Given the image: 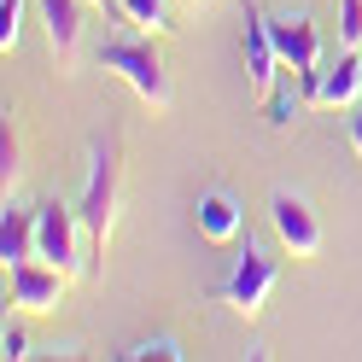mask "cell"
Returning <instances> with one entry per match:
<instances>
[{
    "label": "cell",
    "instance_id": "obj_6",
    "mask_svg": "<svg viewBox=\"0 0 362 362\" xmlns=\"http://www.w3.org/2000/svg\"><path fill=\"white\" fill-rule=\"evenodd\" d=\"M269 216H275V234H281V245L292 257H315V252H322V222H315L310 199L275 193V199H269Z\"/></svg>",
    "mask_w": 362,
    "mask_h": 362
},
{
    "label": "cell",
    "instance_id": "obj_5",
    "mask_svg": "<svg viewBox=\"0 0 362 362\" xmlns=\"http://www.w3.org/2000/svg\"><path fill=\"white\" fill-rule=\"evenodd\" d=\"M281 47H275V30H269V18L257 12V0H245V82H252V94H269V88L281 82Z\"/></svg>",
    "mask_w": 362,
    "mask_h": 362
},
{
    "label": "cell",
    "instance_id": "obj_4",
    "mask_svg": "<svg viewBox=\"0 0 362 362\" xmlns=\"http://www.w3.org/2000/svg\"><path fill=\"white\" fill-rule=\"evenodd\" d=\"M76 234H82L76 205H59V199H47V205L35 211V257H47V263H59V269H76V263H82Z\"/></svg>",
    "mask_w": 362,
    "mask_h": 362
},
{
    "label": "cell",
    "instance_id": "obj_21",
    "mask_svg": "<svg viewBox=\"0 0 362 362\" xmlns=\"http://www.w3.org/2000/svg\"><path fill=\"white\" fill-rule=\"evenodd\" d=\"M88 6H100V12H123V0H88Z\"/></svg>",
    "mask_w": 362,
    "mask_h": 362
},
{
    "label": "cell",
    "instance_id": "obj_12",
    "mask_svg": "<svg viewBox=\"0 0 362 362\" xmlns=\"http://www.w3.org/2000/svg\"><path fill=\"white\" fill-rule=\"evenodd\" d=\"M35 257V211H12L0 216V263H6V275L18 263H30Z\"/></svg>",
    "mask_w": 362,
    "mask_h": 362
},
{
    "label": "cell",
    "instance_id": "obj_18",
    "mask_svg": "<svg viewBox=\"0 0 362 362\" xmlns=\"http://www.w3.org/2000/svg\"><path fill=\"white\" fill-rule=\"evenodd\" d=\"M18 35H24V0H0V53H12Z\"/></svg>",
    "mask_w": 362,
    "mask_h": 362
},
{
    "label": "cell",
    "instance_id": "obj_14",
    "mask_svg": "<svg viewBox=\"0 0 362 362\" xmlns=\"http://www.w3.org/2000/svg\"><path fill=\"white\" fill-rule=\"evenodd\" d=\"M123 18H129V24H141V30H170V6H164V0H123Z\"/></svg>",
    "mask_w": 362,
    "mask_h": 362
},
{
    "label": "cell",
    "instance_id": "obj_8",
    "mask_svg": "<svg viewBox=\"0 0 362 362\" xmlns=\"http://www.w3.org/2000/svg\"><path fill=\"white\" fill-rule=\"evenodd\" d=\"M64 281H71V269H59V263H47V257H30V263L12 269V304L41 315V310H53V304L64 298Z\"/></svg>",
    "mask_w": 362,
    "mask_h": 362
},
{
    "label": "cell",
    "instance_id": "obj_2",
    "mask_svg": "<svg viewBox=\"0 0 362 362\" xmlns=\"http://www.w3.org/2000/svg\"><path fill=\"white\" fill-rule=\"evenodd\" d=\"M100 71L123 76L152 111H170V100H175L170 64H164V53H158L146 35H117V41H105V47H100Z\"/></svg>",
    "mask_w": 362,
    "mask_h": 362
},
{
    "label": "cell",
    "instance_id": "obj_1",
    "mask_svg": "<svg viewBox=\"0 0 362 362\" xmlns=\"http://www.w3.org/2000/svg\"><path fill=\"white\" fill-rule=\"evenodd\" d=\"M117 199H123V152H117V141H94L88 187L76 199L82 240H88V252H94V257H105V240H111V228H117Z\"/></svg>",
    "mask_w": 362,
    "mask_h": 362
},
{
    "label": "cell",
    "instance_id": "obj_10",
    "mask_svg": "<svg viewBox=\"0 0 362 362\" xmlns=\"http://www.w3.org/2000/svg\"><path fill=\"white\" fill-rule=\"evenodd\" d=\"M199 234H205L211 245H234L245 234V211L234 205L228 187H211L205 199H199Z\"/></svg>",
    "mask_w": 362,
    "mask_h": 362
},
{
    "label": "cell",
    "instance_id": "obj_9",
    "mask_svg": "<svg viewBox=\"0 0 362 362\" xmlns=\"http://www.w3.org/2000/svg\"><path fill=\"white\" fill-rule=\"evenodd\" d=\"M269 30H275V47H281V64L292 76L304 71H322V35L304 12H286V18H269Z\"/></svg>",
    "mask_w": 362,
    "mask_h": 362
},
{
    "label": "cell",
    "instance_id": "obj_22",
    "mask_svg": "<svg viewBox=\"0 0 362 362\" xmlns=\"http://www.w3.org/2000/svg\"><path fill=\"white\" fill-rule=\"evenodd\" d=\"M187 6H199V0H187Z\"/></svg>",
    "mask_w": 362,
    "mask_h": 362
},
{
    "label": "cell",
    "instance_id": "obj_11",
    "mask_svg": "<svg viewBox=\"0 0 362 362\" xmlns=\"http://www.w3.org/2000/svg\"><path fill=\"white\" fill-rule=\"evenodd\" d=\"M362 100V53L345 47L339 64L322 71V88H315V105H356Z\"/></svg>",
    "mask_w": 362,
    "mask_h": 362
},
{
    "label": "cell",
    "instance_id": "obj_7",
    "mask_svg": "<svg viewBox=\"0 0 362 362\" xmlns=\"http://www.w3.org/2000/svg\"><path fill=\"white\" fill-rule=\"evenodd\" d=\"M82 6H88V0H35L41 24H47V47L59 59V76L76 71V53H82Z\"/></svg>",
    "mask_w": 362,
    "mask_h": 362
},
{
    "label": "cell",
    "instance_id": "obj_15",
    "mask_svg": "<svg viewBox=\"0 0 362 362\" xmlns=\"http://www.w3.org/2000/svg\"><path fill=\"white\" fill-rule=\"evenodd\" d=\"M123 356H129V362H152V356H158V362H181L187 351H181V339L164 333V339H146V345H134V351H123Z\"/></svg>",
    "mask_w": 362,
    "mask_h": 362
},
{
    "label": "cell",
    "instance_id": "obj_20",
    "mask_svg": "<svg viewBox=\"0 0 362 362\" xmlns=\"http://www.w3.org/2000/svg\"><path fill=\"white\" fill-rule=\"evenodd\" d=\"M351 152H356V158H362V100H356V105H351Z\"/></svg>",
    "mask_w": 362,
    "mask_h": 362
},
{
    "label": "cell",
    "instance_id": "obj_17",
    "mask_svg": "<svg viewBox=\"0 0 362 362\" xmlns=\"http://www.w3.org/2000/svg\"><path fill=\"white\" fill-rule=\"evenodd\" d=\"M339 47L362 53V0H339Z\"/></svg>",
    "mask_w": 362,
    "mask_h": 362
},
{
    "label": "cell",
    "instance_id": "obj_3",
    "mask_svg": "<svg viewBox=\"0 0 362 362\" xmlns=\"http://www.w3.org/2000/svg\"><path fill=\"white\" fill-rule=\"evenodd\" d=\"M275 281H281V263L263 252L257 240H245L240 245V257H234V269H228V281L216 286V304H228L234 315H263V304H269V292H275Z\"/></svg>",
    "mask_w": 362,
    "mask_h": 362
},
{
    "label": "cell",
    "instance_id": "obj_16",
    "mask_svg": "<svg viewBox=\"0 0 362 362\" xmlns=\"http://www.w3.org/2000/svg\"><path fill=\"white\" fill-rule=\"evenodd\" d=\"M0 187H6V205H12V187H18V134H12V123L0 129Z\"/></svg>",
    "mask_w": 362,
    "mask_h": 362
},
{
    "label": "cell",
    "instance_id": "obj_13",
    "mask_svg": "<svg viewBox=\"0 0 362 362\" xmlns=\"http://www.w3.org/2000/svg\"><path fill=\"white\" fill-rule=\"evenodd\" d=\"M263 105H269V123H275V129H286V123L304 111V94H292L286 82H275V88L263 94Z\"/></svg>",
    "mask_w": 362,
    "mask_h": 362
},
{
    "label": "cell",
    "instance_id": "obj_19",
    "mask_svg": "<svg viewBox=\"0 0 362 362\" xmlns=\"http://www.w3.org/2000/svg\"><path fill=\"white\" fill-rule=\"evenodd\" d=\"M0 356H6V362H24V356H30V339L18 333V327H6V333H0Z\"/></svg>",
    "mask_w": 362,
    "mask_h": 362
}]
</instances>
